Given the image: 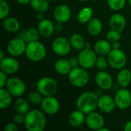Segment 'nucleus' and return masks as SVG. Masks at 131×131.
Listing matches in <instances>:
<instances>
[{
    "mask_svg": "<svg viewBox=\"0 0 131 131\" xmlns=\"http://www.w3.org/2000/svg\"><path fill=\"white\" fill-rule=\"evenodd\" d=\"M25 127L28 131H42L46 127L45 114L40 110H30L25 114Z\"/></svg>",
    "mask_w": 131,
    "mask_h": 131,
    "instance_id": "1",
    "label": "nucleus"
},
{
    "mask_svg": "<svg viewBox=\"0 0 131 131\" xmlns=\"http://www.w3.org/2000/svg\"><path fill=\"white\" fill-rule=\"evenodd\" d=\"M98 100L99 97L95 92L84 91L81 93L76 100L77 109L87 115L95 111L98 107Z\"/></svg>",
    "mask_w": 131,
    "mask_h": 131,
    "instance_id": "2",
    "label": "nucleus"
},
{
    "mask_svg": "<svg viewBox=\"0 0 131 131\" xmlns=\"http://www.w3.org/2000/svg\"><path fill=\"white\" fill-rule=\"evenodd\" d=\"M25 54L29 61L39 62L45 58L47 55V48L45 45L39 41H31L27 43Z\"/></svg>",
    "mask_w": 131,
    "mask_h": 131,
    "instance_id": "3",
    "label": "nucleus"
},
{
    "mask_svg": "<svg viewBox=\"0 0 131 131\" xmlns=\"http://www.w3.org/2000/svg\"><path fill=\"white\" fill-rule=\"evenodd\" d=\"M70 84L75 88H83L86 86L90 80V76L87 69L79 66L72 68L68 74Z\"/></svg>",
    "mask_w": 131,
    "mask_h": 131,
    "instance_id": "4",
    "label": "nucleus"
},
{
    "mask_svg": "<svg viewBox=\"0 0 131 131\" xmlns=\"http://www.w3.org/2000/svg\"><path fill=\"white\" fill-rule=\"evenodd\" d=\"M37 91H39L43 97L54 96L57 93L58 86L57 81L50 77H43L36 83Z\"/></svg>",
    "mask_w": 131,
    "mask_h": 131,
    "instance_id": "5",
    "label": "nucleus"
},
{
    "mask_svg": "<svg viewBox=\"0 0 131 131\" xmlns=\"http://www.w3.org/2000/svg\"><path fill=\"white\" fill-rule=\"evenodd\" d=\"M109 65L114 70H121L125 68L127 62V58L124 51L120 49H113L107 55Z\"/></svg>",
    "mask_w": 131,
    "mask_h": 131,
    "instance_id": "6",
    "label": "nucleus"
},
{
    "mask_svg": "<svg viewBox=\"0 0 131 131\" xmlns=\"http://www.w3.org/2000/svg\"><path fill=\"white\" fill-rule=\"evenodd\" d=\"M97 54L92 48H83L78 54L80 66L85 69H91L95 66Z\"/></svg>",
    "mask_w": 131,
    "mask_h": 131,
    "instance_id": "7",
    "label": "nucleus"
},
{
    "mask_svg": "<svg viewBox=\"0 0 131 131\" xmlns=\"http://www.w3.org/2000/svg\"><path fill=\"white\" fill-rule=\"evenodd\" d=\"M5 88L8 92L15 97H21L26 91V85L25 82L17 77H11L8 79Z\"/></svg>",
    "mask_w": 131,
    "mask_h": 131,
    "instance_id": "8",
    "label": "nucleus"
},
{
    "mask_svg": "<svg viewBox=\"0 0 131 131\" xmlns=\"http://www.w3.org/2000/svg\"><path fill=\"white\" fill-rule=\"evenodd\" d=\"M71 48H72L69 39L63 36L55 38L51 43L52 51L58 56L68 55L70 53Z\"/></svg>",
    "mask_w": 131,
    "mask_h": 131,
    "instance_id": "9",
    "label": "nucleus"
},
{
    "mask_svg": "<svg viewBox=\"0 0 131 131\" xmlns=\"http://www.w3.org/2000/svg\"><path fill=\"white\" fill-rule=\"evenodd\" d=\"M117 108L126 110L131 105V91L127 88H121L117 91L114 97Z\"/></svg>",
    "mask_w": 131,
    "mask_h": 131,
    "instance_id": "10",
    "label": "nucleus"
},
{
    "mask_svg": "<svg viewBox=\"0 0 131 131\" xmlns=\"http://www.w3.org/2000/svg\"><path fill=\"white\" fill-rule=\"evenodd\" d=\"M40 106L41 110L45 114L50 116L56 114L59 111L61 107L59 101L54 96L44 97Z\"/></svg>",
    "mask_w": 131,
    "mask_h": 131,
    "instance_id": "11",
    "label": "nucleus"
},
{
    "mask_svg": "<svg viewBox=\"0 0 131 131\" xmlns=\"http://www.w3.org/2000/svg\"><path fill=\"white\" fill-rule=\"evenodd\" d=\"M27 46V42H25L21 38H15L10 40L7 45L8 53L13 57H19L25 54Z\"/></svg>",
    "mask_w": 131,
    "mask_h": 131,
    "instance_id": "12",
    "label": "nucleus"
},
{
    "mask_svg": "<svg viewBox=\"0 0 131 131\" xmlns=\"http://www.w3.org/2000/svg\"><path fill=\"white\" fill-rule=\"evenodd\" d=\"M97 86L103 91H108L113 86V78L110 73L104 71H98L94 78Z\"/></svg>",
    "mask_w": 131,
    "mask_h": 131,
    "instance_id": "13",
    "label": "nucleus"
},
{
    "mask_svg": "<svg viewBox=\"0 0 131 131\" xmlns=\"http://www.w3.org/2000/svg\"><path fill=\"white\" fill-rule=\"evenodd\" d=\"M85 124L89 129L97 131L100 128L104 126L105 121L101 114L93 111L86 115Z\"/></svg>",
    "mask_w": 131,
    "mask_h": 131,
    "instance_id": "14",
    "label": "nucleus"
},
{
    "mask_svg": "<svg viewBox=\"0 0 131 131\" xmlns=\"http://www.w3.org/2000/svg\"><path fill=\"white\" fill-rule=\"evenodd\" d=\"M19 62L15 57H5L0 61V69L8 75L15 74L19 69Z\"/></svg>",
    "mask_w": 131,
    "mask_h": 131,
    "instance_id": "15",
    "label": "nucleus"
},
{
    "mask_svg": "<svg viewBox=\"0 0 131 131\" xmlns=\"http://www.w3.org/2000/svg\"><path fill=\"white\" fill-rule=\"evenodd\" d=\"M117 107L114 98L107 94H102L99 97L97 108L103 114H111Z\"/></svg>",
    "mask_w": 131,
    "mask_h": 131,
    "instance_id": "16",
    "label": "nucleus"
},
{
    "mask_svg": "<svg viewBox=\"0 0 131 131\" xmlns=\"http://www.w3.org/2000/svg\"><path fill=\"white\" fill-rule=\"evenodd\" d=\"M53 16L56 21L61 23L68 22L71 17V10L70 7L64 4L58 5L53 11Z\"/></svg>",
    "mask_w": 131,
    "mask_h": 131,
    "instance_id": "17",
    "label": "nucleus"
},
{
    "mask_svg": "<svg viewBox=\"0 0 131 131\" xmlns=\"http://www.w3.org/2000/svg\"><path fill=\"white\" fill-rule=\"evenodd\" d=\"M127 25V19L125 16L121 13L112 15L109 19V26L111 29L122 32Z\"/></svg>",
    "mask_w": 131,
    "mask_h": 131,
    "instance_id": "18",
    "label": "nucleus"
},
{
    "mask_svg": "<svg viewBox=\"0 0 131 131\" xmlns=\"http://www.w3.org/2000/svg\"><path fill=\"white\" fill-rule=\"evenodd\" d=\"M37 28L41 36L44 38H49L55 32L54 23H53L51 20L48 18H44L39 21Z\"/></svg>",
    "mask_w": 131,
    "mask_h": 131,
    "instance_id": "19",
    "label": "nucleus"
},
{
    "mask_svg": "<svg viewBox=\"0 0 131 131\" xmlns=\"http://www.w3.org/2000/svg\"><path fill=\"white\" fill-rule=\"evenodd\" d=\"M85 121L86 114L78 109L72 111L68 116V123L72 127L74 128L81 127L85 123Z\"/></svg>",
    "mask_w": 131,
    "mask_h": 131,
    "instance_id": "20",
    "label": "nucleus"
},
{
    "mask_svg": "<svg viewBox=\"0 0 131 131\" xmlns=\"http://www.w3.org/2000/svg\"><path fill=\"white\" fill-rule=\"evenodd\" d=\"M93 49L97 55L107 56L112 50V44L107 39H101L95 42Z\"/></svg>",
    "mask_w": 131,
    "mask_h": 131,
    "instance_id": "21",
    "label": "nucleus"
},
{
    "mask_svg": "<svg viewBox=\"0 0 131 131\" xmlns=\"http://www.w3.org/2000/svg\"><path fill=\"white\" fill-rule=\"evenodd\" d=\"M103 30L102 21L97 18H92L87 23V31L88 33L94 37L98 36Z\"/></svg>",
    "mask_w": 131,
    "mask_h": 131,
    "instance_id": "22",
    "label": "nucleus"
},
{
    "mask_svg": "<svg viewBox=\"0 0 131 131\" xmlns=\"http://www.w3.org/2000/svg\"><path fill=\"white\" fill-rule=\"evenodd\" d=\"M117 82L120 88H127L131 83V71L127 68L119 70L117 75Z\"/></svg>",
    "mask_w": 131,
    "mask_h": 131,
    "instance_id": "23",
    "label": "nucleus"
},
{
    "mask_svg": "<svg viewBox=\"0 0 131 131\" xmlns=\"http://www.w3.org/2000/svg\"><path fill=\"white\" fill-rule=\"evenodd\" d=\"M18 37L23 39L25 42L28 43L31 41H39L41 35L36 28H31L27 30H24L21 31L18 35Z\"/></svg>",
    "mask_w": 131,
    "mask_h": 131,
    "instance_id": "24",
    "label": "nucleus"
},
{
    "mask_svg": "<svg viewBox=\"0 0 131 131\" xmlns=\"http://www.w3.org/2000/svg\"><path fill=\"white\" fill-rule=\"evenodd\" d=\"M55 71L61 75H68L72 69V67L69 62V60L65 58H60L54 63Z\"/></svg>",
    "mask_w": 131,
    "mask_h": 131,
    "instance_id": "25",
    "label": "nucleus"
},
{
    "mask_svg": "<svg viewBox=\"0 0 131 131\" xmlns=\"http://www.w3.org/2000/svg\"><path fill=\"white\" fill-rule=\"evenodd\" d=\"M2 21L3 28L9 33H15L20 29V23L15 18L8 16Z\"/></svg>",
    "mask_w": 131,
    "mask_h": 131,
    "instance_id": "26",
    "label": "nucleus"
},
{
    "mask_svg": "<svg viewBox=\"0 0 131 131\" xmlns=\"http://www.w3.org/2000/svg\"><path fill=\"white\" fill-rule=\"evenodd\" d=\"M93 9L91 7L85 6L79 11L77 20L80 24H87L93 18Z\"/></svg>",
    "mask_w": 131,
    "mask_h": 131,
    "instance_id": "27",
    "label": "nucleus"
},
{
    "mask_svg": "<svg viewBox=\"0 0 131 131\" xmlns=\"http://www.w3.org/2000/svg\"><path fill=\"white\" fill-rule=\"evenodd\" d=\"M69 41H70L71 48H74V50L81 51L83 48H84L86 41L81 35L78 33H74L73 35H71Z\"/></svg>",
    "mask_w": 131,
    "mask_h": 131,
    "instance_id": "28",
    "label": "nucleus"
},
{
    "mask_svg": "<svg viewBox=\"0 0 131 131\" xmlns=\"http://www.w3.org/2000/svg\"><path fill=\"white\" fill-rule=\"evenodd\" d=\"M12 97L6 88H0V109L5 110L8 108L12 104Z\"/></svg>",
    "mask_w": 131,
    "mask_h": 131,
    "instance_id": "29",
    "label": "nucleus"
},
{
    "mask_svg": "<svg viewBox=\"0 0 131 131\" xmlns=\"http://www.w3.org/2000/svg\"><path fill=\"white\" fill-rule=\"evenodd\" d=\"M29 104L30 102L28 101V99L23 98V97H18L15 104H14V108L16 113L22 114H26L30 110H29Z\"/></svg>",
    "mask_w": 131,
    "mask_h": 131,
    "instance_id": "30",
    "label": "nucleus"
},
{
    "mask_svg": "<svg viewBox=\"0 0 131 131\" xmlns=\"http://www.w3.org/2000/svg\"><path fill=\"white\" fill-rule=\"evenodd\" d=\"M49 0H31L30 5L38 13H44L49 8Z\"/></svg>",
    "mask_w": 131,
    "mask_h": 131,
    "instance_id": "31",
    "label": "nucleus"
},
{
    "mask_svg": "<svg viewBox=\"0 0 131 131\" xmlns=\"http://www.w3.org/2000/svg\"><path fill=\"white\" fill-rule=\"evenodd\" d=\"M126 2L127 0H107L108 8L114 12H118L123 9Z\"/></svg>",
    "mask_w": 131,
    "mask_h": 131,
    "instance_id": "32",
    "label": "nucleus"
},
{
    "mask_svg": "<svg viewBox=\"0 0 131 131\" xmlns=\"http://www.w3.org/2000/svg\"><path fill=\"white\" fill-rule=\"evenodd\" d=\"M43 95L38 91H31L28 94L27 99L30 102V104L37 105V104H41L42 100H43Z\"/></svg>",
    "mask_w": 131,
    "mask_h": 131,
    "instance_id": "33",
    "label": "nucleus"
},
{
    "mask_svg": "<svg viewBox=\"0 0 131 131\" xmlns=\"http://www.w3.org/2000/svg\"><path fill=\"white\" fill-rule=\"evenodd\" d=\"M109 65L108 59L107 57L104 56V55H98L96 63H95V67L99 70V71H104L107 66Z\"/></svg>",
    "mask_w": 131,
    "mask_h": 131,
    "instance_id": "34",
    "label": "nucleus"
},
{
    "mask_svg": "<svg viewBox=\"0 0 131 131\" xmlns=\"http://www.w3.org/2000/svg\"><path fill=\"white\" fill-rule=\"evenodd\" d=\"M10 13V7L7 1L0 0V19L3 20L7 18Z\"/></svg>",
    "mask_w": 131,
    "mask_h": 131,
    "instance_id": "35",
    "label": "nucleus"
},
{
    "mask_svg": "<svg viewBox=\"0 0 131 131\" xmlns=\"http://www.w3.org/2000/svg\"><path fill=\"white\" fill-rule=\"evenodd\" d=\"M106 38L111 42H115V41H119L121 38V32L111 29L106 35Z\"/></svg>",
    "mask_w": 131,
    "mask_h": 131,
    "instance_id": "36",
    "label": "nucleus"
},
{
    "mask_svg": "<svg viewBox=\"0 0 131 131\" xmlns=\"http://www.w3.org/2000/svg\"><path fill=\"white\" fill-rule=\"evenodd\" d=\"M25 120V115L22 114H19V113H17L13 117V121L18 125L24 124Z\"/></svg>",
    "mask_w": 131,
    "mask_h": 131,
    "instance_id": "37",
    "label": "nucleus"
},
{
    "mask_svg": "<svg viewBox=\"0 0 131 131\" xmlns=\"http://www.w3.org/2000/svg\"><path fill=\"white\" fill-rule=\"evenodd\" d=\"M18 125L16 124L14 121L13 122H9L5 126L4 130H5V131H17L18 130Z\"/></svg>",
    "mask_w": 131,
    "mask_h": 131,
    "instance_id": "38",
    "label": "nucleus"
},
{
    "mask_svg": "<svg viewBox=\"0 0 131 131\" xmlns=\"http://www.w3.org/2000/svg\"><path fill=\"white\" fill-rule=\"evenodd\" d=\"M7 75L5 72L2 71L0 72V88H5V85H6V83L8 81V78H7Z\"/></svg>",
    "mask_w": 131,
    "mask_h": 131,
    "instance_id": "39",
    "label": "nucleus"
},
{
    "mask_svg": "<svg viewBox=\"0 0 131 131\" xmlns=\"http://www.w3.org/2000/svg\"><path fill=\"white\" fill-rule=\"evenodd\" d=\"M69 62L72 67V68H78L80 66V61H79V58L78 57H71L69 59Z\"/></svg>",
    "mask_w": 131,
    "mask_h": 131,
    "instance_id": "40",
    "label": "nucleus"
},
{
    "mask_svg": "<svg viewBox=\"0 0 131 131\" xmlns=\"http://www.w3.org/2000/svg\"><path fill=\"white\" fill-rule=\"evenodd\" d=\"M63 30V23L56 21V23L54 24V31L57 33H60L61 31H62Z\"/></svg>",
    "mask_w": 131,
    "mask_h": 131,
    "instance_id": "41",
    "label": "nucleus"
},
{
    "mask_svg": "<svg viewBox=\"0 0 131 131\" xmlns=\"http://www.w3.org/2000/svg\"><path fill=\"white\" fill-rule=\"evenodd\" d=\"M124 131H131V121H128L124 127Z\"/></svg>",
    "mask_w": 131,
    "mask_h": 131,
    "instance_id": "42",
    "label": "nucleus"
},
{
    "mask_svg": "<svg viewBox=\"0 0 131 131\" xmlns=\"http://www.w3.org/2000/svg\"><path fill=\"white\" fill-rule=\"evenodd\" d=\"M112 44V48L113 49H120L121 48V43L120 41H115L111 43Z\"/></svg>",
    "mask_w": 131,
    "mask_h": 131,
    "instance_id": "43",
    "label": "nucleus"
},
{
    "mask_svg": "<svg viewBox=\"0 0 131 131\" xmlns=\"http://www.w3.org/2000/svg\"><path fill=\"white\" fill-rule=\"evenodd\" d=\"M16 2L20 5H28L30 4L31 0H16Z\"/></svg>",
    "mask_w": 131,
    "mask_h": 131,
    "instance_id": "44",
    "label": "nucleus"
},
{
    "mask_svg": "<svg viewBox=\"0 0 131 131\" xmlns=\"http://www.w3.org/2000/svg\"><path fill=\"white\" fill-rule=\"evenodd\" d=\"M37 18L38 19V21H41L42 19H44V16H43V13H38V15H37Z\"/></svg>",
    "mask_w": 131,
    "mask_h": 131,
    "instance_id": "45",
    "label": "nucleus"
},
{
    "mask_svg": "<svg viewBox=\"0 0 131 131\" xmlns=\"http://www.w3.org/2000/svg\"><path fill=\"white\" fill-rule=\"evenodd\" d=\"M5 58V54H4V51H3V50H1L0 51V61L4 59Z\"/></svg>",
    "mask_w": 131,
    "mask_h": 131,
    "instance_id": "46",
    "label": "nucleus"
},
{
    "mask_svg": "<svg viewBox=\"0 0 131 131\" xmlns=\"http://www.w3.org/2000/svg\"><path fill=\"white\" fill-rule=\"evenodd\" d=\"M84 48H91V43H90V42H87V41H86Z\"/></svg>",
    "mask_w": 131,
    "mask_h": 131,
    "instance_id": "47",
    "label": "nucleus"
},
{
    "mask_svg": "<svg viewBox=\"0 0 131 131\" xmlns=\"http://www.w3.org/2000/svg\"><path fill=\"white\" fill-rule=\"evenodd\" d=\"M102 127L101 128H100V129H99L97 131H110L111 130L110 129L106 128V127Z\"/></svg>",
    "mask_w": 131,
    "mask_h": 131,
    "instance_id": "48",
    "label": "nucleus"
},
{
    "mask_svg": "<svg viewBox=\"0 0 131 131\" xmlns=\"http://www.w3.org/2000/svg\"><path fill=\"white\" fill-rule=\"evenodd\" d=\"M78 2H87L88 0H77Z\"/></svg>",
    "mask_w": 131,
    "mask_h": 131,
    "instance_id": "49",
    "label": "nucleus"
},
{
    "mask_svg": "<svg viewBox=\"0 0 131 131\" xmlns=\"http://www.w3.org/2000/svg\"><path fill=\"white\" fill-rule=\"evenodd\" d=\"M128 2H129V4H130V5L131 6V0H128Z\"/></svg>",
    "mask_w": 131,
    "mask_h": 131,
    "instance_id": "50",
    "label": "nucleus"
},
{
    "mask_svg": "<svg viewBox=\"0 0 131 131\" xmlns=\"http://www.w3.org/2000/svg\"><path fill=\"white\" fill-rule=\"evenodd\" d=\"M50 2H51V1H55V0H49Z\"/></svg>",
    "mask_w": 131,
    "mask_h": 131,
    "instance_id": "51",
    "label": "nucleus"
},
{
    "mask_svg": "<svg viewBox=\"0 0 131 131\" xmlns=\"http://www.w3.org/2000/svg\"><path fill=\"white\" fill-rule=\"evenodd\" d=\"M95 1H100V0H95Z\"/></svg>",
    "mask_w": 131,
    "mask_h": 131,
    "instance_id": "52",
    "label": "nucleus"
}]
</instances>
